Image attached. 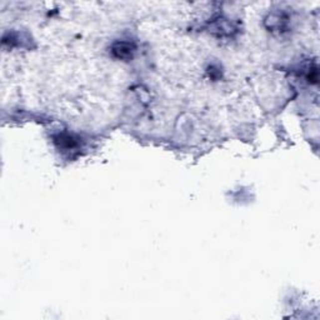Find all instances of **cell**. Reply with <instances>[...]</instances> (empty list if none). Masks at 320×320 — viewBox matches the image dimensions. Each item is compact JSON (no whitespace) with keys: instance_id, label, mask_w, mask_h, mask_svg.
<instances>
[{"instance_id":"obj_1","label":"cell","mask_w":320,"mask_h":320,"mask_svg":"<svg viewBox=\"0 0 320 320\" xmlns=\"http://www.w3.org/2000/svg\"><path fill=\"white\" fill-rule=\"evenodd\" d=\"M134 48L132 44L125 43V41H118L113 45L112 53L118 59H129L132 58V54Z\"/></svg>"}]
</instances>
